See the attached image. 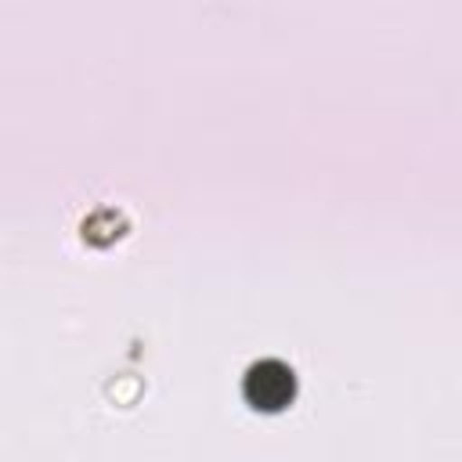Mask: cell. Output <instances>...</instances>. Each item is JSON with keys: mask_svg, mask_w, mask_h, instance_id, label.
I'll return each instance as SVG.
<instances>
[{"mask_svg": "<svg viewBox=\"0 0 462 462\" xmlns=\"http://www.w3.org/2000/svg\"><path fill=\"white\" fill-rule=\"evenodd\" d=\"M126 231V220L119 217V209L105 206V209H94L87 220H83V242H94L97 245V235H105V242L119 238Z\"/></svg>", "mask_w": 462, "mask_h": 462, "instance_id": "cell-2", "label": "cell"}, {"mask_svg": "<svg viewBox=\"0 0 462 462\" xmlns=\"http://www.w3.org/2000/svg\"><path fill=\"white\" fill-rule=\"evenodd\" d=\"M245 383H249V397L256 401V408H285L296 401V383H292V372L285 368L253 365L245 372Z\"/></svg>", "mask_w": 462, "mask_h": 462, "instance_id": "cell-1", "label": "cell"}]
</instances>
